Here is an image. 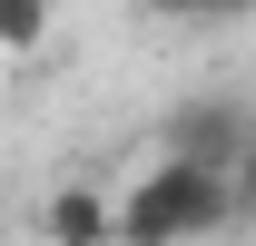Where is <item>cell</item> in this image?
<instances>
[{"label":"cell","mask_w":256,"mask_h":246,"mask_svg":"<svg viewBox=\"0 0 256 246\" xmlns=\"http://www.w3.org/2000/svg\"><path fill=\"white\" fill-rule=\"evenodd\" d=\"M236 226V178H217V168H178V158H158L148 178L118 197V246H207Z\"/></svg>","instance_id":"1"},{"label":"cell","mask_w":256,"mask_h":246,"mask_svg":"<svg viewBox=\"0 0 256 246\" xmlns=\"http://www.w3.org/2000/svg\"><path fill=\"white\" fill-rule=\"evenodd\" d=\"M256 148V118L236 108L226 89H207V98H178L158 118V158H178V168H217V178H236V158Z\"/></svg>","instance_id":"2"},{"label":"cell","mask_w":256,"mask_h":246,"mask_svg":"<svg viewBox=\"0 0 256 246\" xmlns=\"http://www.w3.org/2000/svg\"><path fill=\"white\" fill-rule=\"evenodd\" d=\"M40 236H50V246H118V197H98L89 178L50 187V207H40Z\"/></svg>","instance_id":"3"},{"label":"cell","mask_w":256,"mask_h":246,"mask_svg":"<svg viewBox=\"0 0 256 246\" xmlns=\"http://www.w3.org/2000/svg\"><path fill=\"white\" fill-rule=\"evenodd\" d=\"M50 40V0H0V60H40Z\"/></svg>","instance_id":"4"},{"label":"cell","mask_w":256,"mask_h":246,"mask_svg":"<svg viewBox=\"0 0 256 246\" xmlns=\"http://www.w3.org/2000/svg\"><path fill=\"white\" fill-rule=\"evenodd\" d=\"M148 20H256V0H138Z\"/></svg>","instance_id":"5"},{"label":"cell","mask_w":256,"mask_h":246,"mask_svg":"<svg viewBox=\"0 0 256 246\" xmlns=\"http://www.w3.org/2000/svg\"><path fill=\"white\" fill-rule=\"evenodd\" d=\"M236 216H256V148L236 158Z\"/></svg>","instance_id":"6"}]
</instances>
